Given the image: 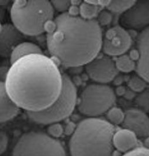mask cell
<instances>
[{
	"label": "cell",
	"mask_w": 149,
	"mask_h": 156,
	"mask_svg": "<svg viewBox=\"0 0 149 156\" xmlns=\"http://www.w3.org/2000/svg\"><path fill=\"white\" fill-rule=\"evenodd\" d=\"M10 98L27 112H37L51 106L62 88L63 74L50 57L32 54L11 64L4 81Z\"/></svg>",
	"instance_id": "6da1fadb"
},
{
	"label": "cell",
	"mask_w": 149,
	"mask_h": 156,
	"mask_svg": "<svg viewBox=\"0 0 149 156\" xmlns=\"http://www.w3.org/2000/svg\"><path fill=\"white\" fill-rule=\"evenodd\" d=\"M55 28L46 35L50 56L66 67H78L90 63L102 49V33L96 20H86L68 12L57 16Z\"/></svg>",
	"instance_id": "7a4b0ae2"
},
{
	"label": "cell",
	"mask_w": 149,
	"mask_h": 156,
	"mask_svg": "<svg viewBox=\"0 0 149 156\" xmlns=\"http://www.w3.org/2000/svg\"><path fill=\"white\" fill-rule=\"evenodd\" d=\"M114 125L99 118L80 122L69 142L71 156H113Z\"/></svg>",
	"instance_id": "3957f363"
},
{
	"label": "cell",
	"mask_w": 149,
	"mask_h": 156,
	"mask_svg": "<svg viewBox=\"0 0 149 156\" xmlns=\"http://www.w3.org/2000/svg\"><path fill=\"white\" fill-rule=\"evenodd\" d=\"M55 9L46 0L15 1L11 8L12 24L25 36L42 35L44 25L53 20Z\"/></svg>",
	"instance_id": "277c9868"
},
{
	"label": "cell",
	"mask_w": 149,
	"mask_h": 156,
	"mask_svg": "<svg viewBox=\"0 0 149 156\" xmlns=\"http://www.w3.org/2000/svg\"><path fill=\"white\" fill-rule=\"evenodd\" d=\"M77 90L71 78L63 74L61 92L55 102L47 109L37 112H27L29 119L36 123L49 125L59 123L71 115L77 104Z\"/></svg>",
	"instance_id": "5b68a950"
},
{
	"label": "cell",
	"mask_w": 149,
	"mask_h": 156,
	"mask_svg": "<svg viewBox=\"0 0 149 156\" xmlns=\"http://www.w3.org/2000/svg\"><path fill=\"white\" fill-rule=\"evenodd\" d=\"M12 156H67V154L57 139L42 132L31 131L20 137Z\"/></svg>",
	"instance_id": "8992f818"
},
{
	"label": "cell",
	"mask_w": 149,
	"mask_h": 156,
	"mask_svg": "<svg viewBox=\"0 0 149 156\" xmlns=\"http://www.w3.org/2000/svg\"><path fill=\"white\" fill-rule=\"evenodd\" d=\"M116 94L107 84H91L87 85L80 95L78 109L88 118H98L114 107Z\"/></svg>",
	"instance_id": "52a82bcc"
},
{
	"label": "cell",
	"mask_w": 149,
	"mask_h": 156,
	"mask_svg": "<svg viewBox=\"0 0 149 156\" xmlns=\"http://www.w3.org/2000/svg\"><path fill=\"white\" fill-rule=\"evenodd\" d=\"M132 43V37L128 31L122 26H115L106 32L102 49L108 56L119 57L128 51Z\"/></svg>",
	"instance_id": "ba28073f"
},
{
	"label": "cell",
	"mask_w": 149,
	"mask_h": 156,
	"mask_svg": "<svg viewBox=\"0 0 149 156\" xmlns=\"http://www.w3.org/2000/svg\"><path fill=\"white\" fill-rule=\"evenodd\" d=\"M85 66L89 77L97 84H107L112 82L119 73L115 61L107 55L97 56Z\"/></svg>",
	"instance_id": "9c48e42d"
},
{
	"label": "cell",
	"mask_w": 149,
	"mask_h": 156,
	"mask_svg": "<svg viewBox=\"0 0 149 156\" xmlns=\"http://www.w3.org/2000/svg\"><path fill=\"white\" fill-rule=\"evenodd\" d=\"M121 25L124 28L142 31L149 27V0L136 1L121 15Z\"/></svg>",
	"instance_id": "30bf717a"
},
{
	"label": "cell",
	"mask_w": 149,
	"mask_h": 156,
	"mask_svg": "<svg viewBox=\"0 0 149 156\" xmlns=\"http://www.w3.org/2000/svg\"><path fill=\"white\" fill-rule=\"evenodd\" d=\"M122 126L133 132L137 137H149V117L141 109H130L126 111Z\"/></svg>",
	"instance_id": "8fae6325"
},
{
	"label": "cell",
	"mask_w": 149,
	"mask_h": 156,
	"mask_svg": "<svg viewBox=\"0 0 149 156\" xmlns=\"http://www.w3.org/2000/svg\"><path fill=\"white\" fill-rule=\"evenodd\" d=\"M25 36L12 23L2 25L0 32V57L9 58L15 48L25 42Z\"/></svg>",
	"instance_id": "7c38bea8"
},
{
	"label": "cell",
	"mask_w": 149,
	"mask_h": 156,
	"mask_svg": "<svg viewBox=\"0 0 149 156\" xmlns=\"http://www.w3.org/2000/svg\"><path fill=\"white\" fill-rule=\"evenodd\" d=\"M137 48L140 58L136 63V71L138 76L149 83V27L139 34Z\"/></svg>",
	"instance_id": "4fadbf2b"
},
{
	"label": "cell",
	"mask_w": 149,
	"mask_h": 156,
	"mask_svg": "<svg viewBox=\"0 0 149 156\" xmlns=\"http://www.w3.org/2000/svg\"><path fill=\"white\" fill-rule=\"evenodd\" d=\"M114 149L125 153L136 147L138 145V137L131 130L122 128L115 130L112 137Z\"/></svg>",
	"instance_id": "5bb4252c"
},
{
	"label": "cell",
	"mask_w": 149,
	"mask_h": 156,
	"mask_svg": "<svg viewBox=\"0 0 149 156\" xmlns=\"http://www.w3.org/2000/svg\"><path fill=\"white\" fill-rule=\"evenodd\" d=\"M20 109L9 96L4 81H0V123L14 118L18 114Z\"/></svg>",
	"instance_id": "9a60e30c"
},
{
	"label": "cell",
	"mask_w": 149,
	"mask_h": 156,
	"mask_svg": "<svg viewBox=\"0 0 149 156\" xmlns=\"http://www.w3.org/2000/svg\"><path fill=\"white\" fill-rule=\"evenodd\" d=\"M42 49L35 43L23 42L17 45L12 51L9 57L11 64L22 57L32 54H42Z\"/></svg>",
	"instance_id": "2e32d148"
},
{
	"label": "cell",
	"mask_w": 149,
	"mask_h": 156,
	"mask_svg": "<svg viewBox=\"0 0 149 156\" xmlns=\"http://www.w3.org/2000/svg\"><path fill=\"white\" fill-rule=\"evenodd\" d=\"M80 8V16L86 20H94L97 18L102 8L94 4L89 1H83Z\"/></svg>",
	"instance_id": "e0dca14e"
},
{
	"label": "cell",
	"mask_w": 149,
	"mask_h": 156,
	"mask_svg": "<svg viewBox=\"0 0 149 156\" xmlns=\"http://www.w3.org/2000/svg\"><path fill=\"white\" fill-rule=\"evenodd\" d=\"M115 63L118 71L129 73L135 70H136V63L128 55H123L116 57Z\"/></svg>",
	"instance_id": "ac0fdd59"
},
{
	"label": "cell",
	"mask_w": 149,
	"mask_h": 156,
	"mask_svg": "<svg viewBox=\"0 0 149 156\" xmlns=\"http://www.w3.org/2000/svg\"><path fill=\"white\" fill-rule=\"evenodd\" d=\"M135 2V1H110L107 9L111 13L123 14Z\"/></svg>",
	"instance_id": "d6986e66"
},
{
	"label": "cell",
	"mask_w": 149,
	"mask_h": 156,
	"mask_svg": "<svg viewBox=\"0 0 149 156\" xmlns=\"http://www.w3.org/2000/svg\"><path fill=\"white\" fill-rule=\"evenodd\" d=\"M108 121L113 125H122L125 116V112L118 107H112L107 113Z\"/></svg>",
	"instance_id": "ffe728a7"
},
{
	"label": "cell",
	"mask_w": 149,
	"mask_h": 156,
	"mask_svg": "<svg viewBox=\"0 0 149 156\" xmlns=\"http://www.w3.org/2000/svg\"><path fill=\"white\" fill-rule=\"evenodd\" d=\"M147 83L143 78L137 74L128 80V85L129 88L135 93H140L146 89Z\"/></svg>",
	"instance_id": "44dd1931"
},
{
	"label": "cell",
	"mask_w": 149,
	"mask_h": 156,
	"mask_svg": "<svg viewBox=\"0 0 149 156\" xmlns=\"http://www.w3.org/2000/svg\"><path fill=\"white\" fill-rule=\"evenodd\" d=\"M135 101L138 107L144 112H149V90L146 89L139 94L135 98Z\"/></svg>",
	"instance_id": "7402d4cb"
},
{
	"label": "cell",
	"mask_w": 149,
	"mask_h": 156,
	"mask_svg": "<svg viewBox=\"0 0 149 156\" xmlns=\"http://www.w3.org/2000/svg\"><path fill=\"white\" fill-rule=\"evenodd\" d=\"M113 16L112 13H111L109 11L102 9L97 16V20H96L98 23H99L100 27H105L109 25L112 21Z\"/></svg>",
	"instance_id": "603a6c76"
},
{
	"label": "cell",
	"mask_w": 149,
	"mask_h": 156,
	"mask_svg": "<svg viewBox=\"0 0 149 156\" xmlns=\"http://www.w3.org/2000/svg\"><path fill=\"white\" fill-rule=\"evenodd\" d=\"M48 135L56 139L63 134L64 129L60 123H54L49 125L47 129Z\"/></svg>",
	"instance_id": "cb8c5ba5"
},
{
	"label": "cell",
	"mask_w": 149,
	"mask_h": 156,
	"mask_svg": "<svg viewBox=\"0 0 149 156\" xmlns=\"http://www.w3.org/2000/svg\"><path fill=\"white\" fill-rule=\"evenodd\" d=\"M55 11H57L61 14L67 12L71 6L70 1H50Z\"/></svg>",
	"instance_id": "d4e9b609"
},
{
	"label": "cell",
	"mask_w": 149,
	"mask_h": 156,
	"mask_svg": "<svg viewBox=\"0 0 149 156\" xmlns=\"http://www.w3.org/2000/svg\"><path fill=\"white\" fill-rule=\"evenodd\" d=\"M122 156H149V148L137 146L135 149L123 153Z\"/></svg>",
	"instance_id": "484cf974"
},
{
	"label": "cell",
	"mask_w": 149,
	"mask_h": 156,
	"mask_svg": "<svg viewBox=\"0 0 149 156\" xmlns=\"http://www.w3.org/2000/svg\"><path fill=\"white\" fill-rule=\"evenodd\" d=\"M8 136L6 132L0 130V155L2 154L7 149Z\"/></svg>",
	"instance_id": "4316f807"
},
{
	"label": "cell",
	"mask_w": 149,
	"mask_h": 156,
	"mask_svg": "<svg viewBox=\"0 0 149 156\" xmlns=\"http://www.w3.org/2000/svg\"><path fill=\"white\" fill-rule=\"evenodd\" d=\"M67 12L70 15H71V16H80V8H79V6L73 5L71 4V6L69 8V11H68Z\"/></svg>",
	"instance_id": "83f0119b"
},
{
	"label": "cell",
	"mask_w": 149,
	"mask_h": 156,
	"mask_svg": "<svg viewBox=\"0 0 149 156\" xmlns=\"http://www.w3.org/2000/svg\"><path fill=\"white\" fill-rule=\"evenodd\" d=\"M128 56L134 62H137L140 58L139 51L137 49H133L131 50L129 53V55H128Z\"/></svg>",
	"instance_id": "f1b7e54d"
},
{
	"label": "cell",
	"mask_w": 149,
	"mask_h": 156,
	"mask_svg": "<svg viewBox=\"0 0 149 156\" xmlns=\"http://www.w3.org/2000/svg\"><path fill=\"white\" fill-rule=\"evenodd\" d=\"M76 128V126L73 123H69L68 125H67L66 127L64 129V132L66 134H73Z\"/></svg>",
	"instance_id": "f546056e"
},
{
	"label": "cell",
	"mask_w": 149,
	"mask_h": 156,
	"mask_svg": "<svg viewBox=\"0 0 149 156\" xmlns=\"http://www.w3.org/2000/svg\"><path fill=\"white\" fill-rule=\"evenodd\" d=\"M126 91V88L124 86L119 85L118 87V88L116 90L115 94H116L118 96H124Z\"/></svg>",
	"instance_id": "4dcf8cb0"
},
{
	"label": "cell",
	"mask_w": 149,
	"mask_h": 156,
	"mask_svg": "<svg viewBox=\"0 0 149 156\" xmlns=\"http://www.w3.org/2000/svg\"><path fill=\"white\" fill-rule=\"evenodd\" d=\"M136 93L135 92H133V91H132L131 90H126V91L125 92V95H124V97L128 99H132L133 98H134L136 96Z\"/></svg>",
	"instance_id": "1f68e13d"
},
{
	"label": "cell",
	"mask_w": 149,
	"mask_h": 156,
	"mask_svg": "<svg viewBox=\"0 0 149 156\" xmlns=\"http://www.w3.org/2000/svg\"><path fill=\"white\" fill-rule=\"evenodd\" d=\"M8 1H0V5H4L6 4H7Z\"/></svg>",
	"instance_id": "d6a6232c"
},
{
	"label": "cell",
	"mask_w": 149,
	"mask_h": 156,
	"mask_svg": "<svg viewBox=\"0 0 149 156\" xmlns=\"http://www.w3.org/2000/svg\"><path fill=\"white\" fill-rule=\"evenodd\" d=\"M2 25H1V24L0 23V32L1 31V29H2Z\"/></svg>",
	"instance_id": "836d02e7"
}]
</instances>
